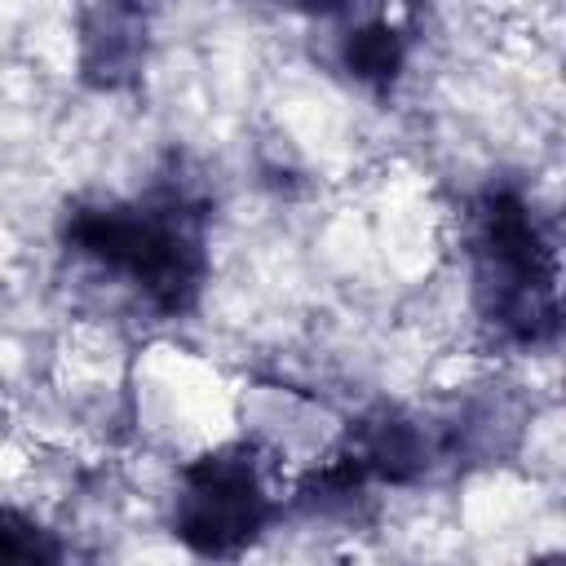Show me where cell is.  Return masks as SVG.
Here are the masks:
<instances>
[{
  "label": "cell",
  "instance_id": "obj_1",
  "mask_svg": "<svg viewBox=\"0 0 566 566\" xmlns=\"http://www.w3.org/2000/svg\"><path fill=\"white\" fill-rule=\"evenodd\" d=\"M66 243L128 279L159 314H181L203 283L199 212L177 195L155 203H84L66 217Z\"/></svg>",
  "mask_w": 566,
  "mask_h": 566
},
{
  "label": "cell",
  "instance_id": "obj_2",
  "mask_svg": "<svg viewBox=\"0 0 566 566\" xmlns=\"http://www.w3.org/2000/svg\"><path fill=\"white\" fill-rule=\"evenodd\" d=\"M469 256H473V292L509 340L535 345L557 327V292H553V248L539 234L531 203L513 190H491L469 212Z\"/></svg>",
  "mask_w": 566,
  "mask_h": 566
},
{
  "label": "cell",
  "instance_id": "obj_3",
  "mask_svg": "<svg viewBox=\"0 0 566 566\" xmlns=\"http://www.w3.org/2000/svg\"><path fill=\"white\" fill-rule=\"evenodd\" d=\"M270 517V495L261 464L248 447H221L186 464L177 491V535L208 557L243 548Z\"/></svg>",
  "mask_w": 566,
  "mask_h": 566
},
{
  "label": "cell",
  "instance_id": "obj_4",
  "mask_svg": "<svg viewBox=\"0 0 566 566\" xmlns=\"http://www.w3.org/2000/svg\"><path fill=\"white\" fill-rule=\"evenodd\" d=\"M447 442L420 424L416 416L402 411H376L367 420L354 424L349 438V460L371 478V482H416L429 473V464L438 460Z\"/></svg>",
  "mask_w": 566,
  "mask_h": 566
},
{
  "label": "cell",
  "instance_id": "obj_5",
  "mask_svg": "<svg viewBox=\"0 0 566 566\" xmlns=\"http://www.w3.org/2000/svg\"><path fill=\"white\" fill-rule=\"evenodd\" d=\"M142 13L128 0H102L80 27V66L93 84L115 88L142 66Z\"/></svg>",
  "mask_w": 566,
  "mask_h": 566
},
{
  "label": "cell",
  "instance_id": "obj_6",
  "mask_svg": "<svg viewBox=\"0 0 566 566\" xmlns=\"http://www.w3.org/2000/svg\"><path fill=\"white\" fill-rule=\"evenodd\" d=\"M402 57H407L402 35L380 18H358L340 35V62L363 84H389L402 71Z\"/></svg>",
  "mask_w": 566,
  "mask_h": 566
},
{
  "label": "cell",
  "instance_id": "obj_7",
  "mask_svg": "<svg viewBox=\"0 0 566 566\" xmlns=\"http://www.w3.org/2000/svg\"><path fill=\"white\" fill-rule=\"evenodd\" d=\"M53 557H57L53 535L31 517H22L18 509L0 504V562H53Z\"/></svg>",
  "mask_w": 566,
  "mask_h": 566
},
{
  "label": "cell",
  "instance_id": "obj_8",
  "mask_svg": "<svg viewBox=\"0 0 566 566\" xmlns=\"http://www.w3.org/2000/svg\"><path fill=\"white\" fill-rule=\"evenodd\" d=\"M287 4H296L301 13H314V18H367V0H287Z\"/></svg>",
  "mask_w": 566,
  "mask_h": 566
}]
</instances>
